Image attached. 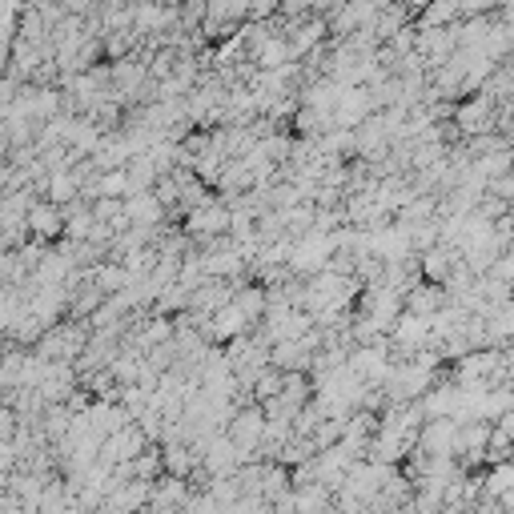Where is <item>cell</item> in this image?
<instances>
[{
  "mask_svg": "<svg viewBox=\"0 0 514 514\" xmlns=\"http://www.w3.org/2000/svg\"><path fill=\"white\" fill-rule=\"evenodd\" d=\"M25 229H29V237H37V241H53L57 233H65V209L53 205L49 197H45V201H33L29 213H25Z\"/></svg>",
  "mask_w": 514,
  "mask_h": 514,
  "instance_id": "1",
  "label": "cell"
},
{
  "mask_svg": "<svg viewBox=\"0 0 514 514\" xmlns=\"http://www.w3.org/2000/svg\"><path fill=\"white\" fill-rule=\"evenodd\" d=\"M221 229H229V213L221 205H197L189 213V233L209 237V233H221Z\"/></svg>",
  "mask_w": 514,
  "mask_h": 514,
  "instance_id": "2",
  "label": "cell"
},
{
  "mask_svg": "<svg viewBox=\"0 0 514 514\" xmlns=\"http://www.w3.org/2000/svg\"><path fill=\"white\" fill-rule=\"evenodd\" d=\"M229 306L241 314V322H257V318H262V310H266V294L257 286H245L237 298H229Z\"/></svg>",
  "mask_w": 514,
  "mask_h": 514,
  "instance_id": "3",
  "label": "cell"
},
{
  "mask_svg": "<svg viewBox=\"0 0 514 514\" xmlns=\"http://www.w3.org/2000/svg\"><path fill=\"white\" fill-rule=\"evenodd\" d=\"M17 97H21V85H17L13 77L0 81V117H9V113L17 109Z\"/></svg>",
  "mask_w": 514,
  "mask_h": 514,
  "instance_id": "4",
  "label": "cell"
}]
</instances>
